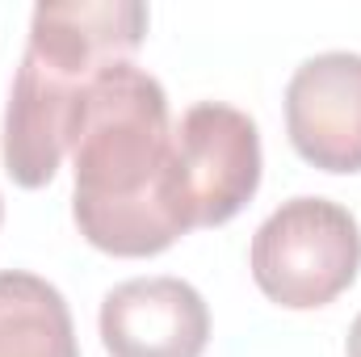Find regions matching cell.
<instances>
[{"instance_id":"obj_1","label":"cell","mask_w":361,"mask_h":357,"mask_svg":"<svg viewBox=\"0 0 361 357\" xmlns=\"http://www.w3.org/2000/svg\"><path fill=\"white\" fill-rule=\"evenodd\" d=\"M72 219L109 257H156L189 231L173 173V118L164 85L114 63L85 92L72 143Z\"/></svg>"},{"instance_id":"obj_2","label":"cell","mask_w":361,"mask_h":357,"mask_svg":"<svg viewBox=\"0 0 361 357\" xmlns=\"http://www.w3.org/2000/svg\"><path fill=\"white\" fill-rule=\"evenodd\" d=\"M139 0H47L30 17V47L4 109V173L21 189L51 185L76 143L89 85L147 34Z\"/></svg>"},{"instance_id":"obj_3","label":"cell","mask_w":361,"mask_h":357,"mask_svg":"<svg viewBox=\"0 0 361 357\" xmlns=\"http://www.w3.org/2000/svg\"><path fill=\"white\" fill-rule=\"evenodd\" d=\"M252 282L286 311H315L341 298L361 269L357 219L328 198H290L252 236Z\"/></svg>"},{"instance_id":"obj_4","label":"cell","mask_w":361,"mask_h":357,"mask_svg":"<svg viewBox=\"0 0 361 357\" xmlns=\"http://www.w3.org/2000/svg\"><path fill=\"white\" fill-rule=\"evenodd\" d=\"M173 173L193 227H219L235 219L261 189V131L223 101H197L173 122Z\"/></svg>"},{"instance_id":"obj_5","label":"cell","mask_w":361,"mask_h":357,"mask_svg":"<svg viewBox=\"0 0 361 357\" xmlns=\"http://www.w3.org/2000/svg\"><path fill=\"white\" fill-rule=\"evenodd\" d=\"M286 135L324 173H361V55L324 51L286 85Z\"/></svg>"},{"instance_id":"obj_6","label":"cell","mask_w":361,"mask_h":357,"mask_svg":"<svg viewBox=\"0 0 361 357\" xmlns=\"http://www.w3.org/2000/svg\"><path fill=\"white\" fill-rule=\"evenodd\" d=\"M210 307L180 277H135L101 298V345L109 357H202Z\"/></svg>"},{"instance_id":"obj_7","label":"cell","mask_w":361,"mask_h":357,"mask_svg":"<svg viewBox=\"0 0 361 357\" xmlns=\"http://www.w3.org/2000/svg\"><path fill=\"white\" fill-rule=\"evenodd\" d=\"M0 357H80L63 294L25 269H0Z\"/></svg>"},{"instance_id":"obj_8","label":"cell","mask_w":361,"mask_h":357,"mask_svg":"<svg viewBox=\"0 0 361 357\" xmlns=\"http://www.w3.org/2000/svg\"><path fill=\"white\" fill-rule=\"evenodd\" d=\"M345 349H349V357H361V315L353 320V328H349V345Z\"/></svg>"},{"instance_id":"obj_9","label":"cell","mask_w":361,"mask_h":357,"mask_svg":"<svg viewBox=\"0 0 361 357\" xmlns=\"http://www.w3.org/2000/svg\"><path fill=\"white\" fill-rule=\"evenodd\" d=\"M0 214H4V206H0Z\"/></svg>"}]
</instances>
